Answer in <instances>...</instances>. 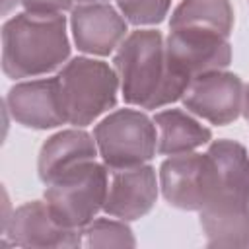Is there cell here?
<instances>
[{
  "label": "cell",
  "mask_w": 249,
  "mask_h": 249,
  "mask_svg": "<svg viewBox=\"0 0 249 249\" xmlns=\"http://www.w3.org/2000/svg\"><path fill=\"white\" fill-rule=\"evenodd\" d=\"M124 103L138 109H161L183 97L189 82L171 72L165 39L158 29L130 31L113 56Z\"/></svg>",
  "instance_id": "6da1fadb"
},
{
  "label": "cell",
  "mask_w": 249,
  "mask_h": 249,
  "mask_svg": "<svg viewBox=\"0 0 249 249\" xmlns=\"http://www.w3.org/2000/svg\"><path fill=\"white\" fill-rule=\"evenodd\" d=\"M220 173L214 200L202 208L208 247H249V154L235 140H214L206 150Z\"/></svg>",
  "instance_id": "7a4b0ae2"
},
{
  "label": "cell",
  "mask_w": 249,
  "mask_h": 249,
  "mask_svg": "<svg viewBox=\"0 0 249 249\" xmlns=\"http://www.w3.org/2000/svg\"><path fill=\"white\" fill-rule=\"evenodd\" d=\"M70 56L62 14L21 12L2 25V70L12 80L39 78L60 70Z\"/></svg>",
  "instance_id": "3957f363"
},
{
  "label": "cell",
  "mask_w": 249,
  "mask_h": 249,
  "mask_svg": "<svg viewBox=\"0 0 249 249\" xmlns=\"http://www.w3.org/2000/svg\"><path fill=\"white\" fill-rule=\"evenodd\" d=\"M66 121L72 126H88L117 105L121 91L115 68L93 56L70 58L56 74Z\"/></svg>",
  "instance_id": "277c9868"
},
{
  "label": "cell",
  "mask_w": 249,
  "mask_h": 249,
  "mask_svg": "<svg viewBox=\"0 0 249 249\" xmlns=\"http://www.w3.org/2000/svg\"><path fill=\"white\" fill-rule=\"evenodd\" d=\"M107 189V165L103 161L91 160L49 181L43 200L58 224L82 230L103 210Z\"/></svg>",
  "instance_id": "5b68a950"
},
{
  "label": "cell",
  "mask_w": 249,
  "mask_h": 249,
  "mask_svg": "<svg viewBox=\"0 0 249 249\" xmlns=\"http://www.w3.org/2000/svg\"><path fill=\"white\" fill-rule=\"evenodd\" d=\"M93 138L101 161L109 171L148 163L158 152V128L140 109H117L103 117Z\"/></svg>",
  "instance_id": "8992f818"
},
{
  "label": "cell",
  "mask_w": 249,
  "mask_h": 249,
  "mask_svg": "<svg viewBox=\"0 0 249 249\" xmlns=\"http://www.w3.org/2000/svg\"><path fill=\"white\" fill-rule=\"evenodd\" d=\"M160 191L163 198L181 210L200 212L206 208L220 185V173L214 158L204 152H187L169 156L160 165Z\"/></svg>",
  "instance_id": "52a82bcc"
},
{
  "label": "cell",
  "mask_w": 249,
  "mask_h": 249,
  "mask_svg": "<svg viewBox=\"0 0 249 249\" xmlns=\"http://www.w3.org/2000/svg\"><path fill=\"white\" fill-rule=\"evenodd\" d=\"M165 58L171 72L191 84L200 74L230 66V37L204 29H169L165 37Z\"/></svg>",
  "instance_id": "ba28073f"
},
{
  "label": "cell",
  "mask_w": 249,
  "mask_h": 249,
  "mask_svg": "<svg viewBox=\"0 0 249 249\" xmlns=\"http://www.w3.org/2000/svg\"><path fill=\"white\" fill-rule=\"evenodd\" d=\"M243 82L237 74L214 70L191 80L181 101L195 117L210 124L226 126L241 115Z\"/></svg>",
  "instance_id": "9c48e42d"
},
{
  "label": "cell",
  "mask_w": 249,
  "mask_h": 249,
  "mask_svg": "<svg viewBox=\"0 0 249 249\" xmlns=\"http://www.w3.org/2000/svg\"><path fill=\"white\" fill-rule=\"evenodd\" d=\"M2 231L14 247L74 249L84 245L82 230L58 224L45 200H31L18 206L2 224Z\"/></svg>",
  "instance_id": "30bf717a"
},
{
  "label": "cell",
  "mask_w": 249,
  "mask_h": 249,
  "mask_svg": "<svg viewBox=\"0 0 249 249\" xmlns=\"http://www.w3.org/2000/svg\"><path fill=\"white\" fill-rule=\"evenodd\" d=\"M70 31L80 53L107 56L128 35V21L109 2H89L72 8Z\"/></svg>",
  "instance_id": "8fae6325"
},
{
  "label": "cell",
  "mask_w": 249,
  "mask_h": 249,
  "mask_svg": "<svg viewBox=\"0 0 249 249\" xmlns=\"http://www.w3.org/2000/svg\"><path fill=\"white\" fill-rule=\"evenodd\" d=\"M4 105L12 119L27 128L47 130L68 123L56 76L18 82L10 88Z\"/></svg>",
  "instance_id": "7c38bea8"
},
{
  "label": "cell",
  "mask_w": 249,
  "mask_h": 249,
  "mask_svg": "<svg viewBox=\"0 0 249 249\" xmlns=\"http://www.w3.org/2000/svg\"><path fill=\"white\" fill-rule=\"evenodd\" d=\"M158 193L160 179L152 165L144 163L126 169H113L109 171V189L103 212L124 222L138 220L154 208Z\"/></svg>",
  "instance_id": "4fadbf2b"
},
{
  "label": "cell",
  "mask_w": 249,
  "mask_h": 249,
  "mask_svg": "<svg viewBox=\"0 0 249 249\" xmlns=\"http://www.w3.org/2000/svg\"><path fill=\"white\" fill-rule=\"evenodd\" d=\"M99 156L97 144L93 134L80 126H72L66 130H58L56 134L49 136L37 158V173L39 179L47 185L60 173L84 163L91 161Z\"/></svg>",
  "instance_id": "5bb4252c"
},
{
  "label": "cell",
  "mask_w": 249,
  "mask_h": 249,
  "mask_svg": "<svg viewBox=\"0 0 249 249\" xmlns=\"http://www.w3.org/2000/svg\"><path fill=\"white\" fill-rule=\"evenodd\" d=\"M152 119L158 128V154L161 156L195 152L212 140V130L189 111L163 109Z\"/></svg>",
  "instance_id": "9a60e30c"
},
{
  "label": "cell",
  "mask_w": 249,
  "mask_h": 249,
  "mask_svg": "<svg viewBox=\"0 0 249 249\" xmlns=\"http://www.w3.org/2000/svg\"><path fill=\"white\" fill-rule=\"evenodd\" d=\"M169 29H204L230 37L233 8L230 0H181L171 14Z\"/></svg>",
  "instance_id": "2e32d148"
},
{
  "label": "cell",
  "mask_w": 249,
  "mask_h": 249,
  "mask_svg": "<svg viewBox=\"0 0 249 249\" xmlns=\"http://www.w3.org/2000/svg\"><path fill=\"white\" fill-rule=\"evenodd\" d=\"M84 247H134L136 239L124 220L119 218H93L82 228Z\"/></svg>",
  "instance_id": "e0dca14e"
},
{
  "label": "cell",
  "mask_w": 249,
  "mask_h": 249,
  "mask_svg": "<svg viewBox=\"0 0 249 249\" xmlns=\"http://www.w3.org/2000/svg\"><path fill=\"white\" fill-rule=\"evenodd\" d=\"M171 0H117L119 12L136 27L158 25L165 19Z\"/></svg>",
  "instance_id": "ac0fdd59"
},
{
  "label": "cell",
  "mask_w": 249,
  "mask_h": 249,
  "mask_svg": "<svg viewBox=\"0 0 249 249\" xmlns=\"http://www.w3.org/2000/svg\"><path fill=\"white\" fill-rule=\"evenodd\" d=\"M25 12L35 14H64L72 10V0H19Z\"/></svg>",
  "instance_id": "d6986e66"
},
{
  "label": "cell",
  "mask_w": 249,
  "mask_h": 249,
  "mask_svg": "<svg viewBox=\"0 0 249 249\" xmlns=\"http://www.w3.org/2000/svg\"><path fill=\"white\" fill-rule=\"evenodd\" d=\"M241 115L249 123V84L243 88V103H241Z\"/></svg>",
  "instance_id": "ffe728a7"
},
{
  "label": "cell",
  "mask_w": 249,
  "mask_h": 249,
  "mask_svg": "<svg viewBox=\"0 0 249 249\" xmlns=\"http://www.w3.org/2000/svg\"><path fill=\"white\" fill-rule=\"evenodd\" d=\"M18 4H19V0H2V14L8 16Z\"/></svg>",
  "instance_id": "44dd1931"
},
{
  "label": "cell",
  "mask_w": 249,
  "mask_h": 249,
  "mask_svg": "<svg viewBox=\"0 0 249 249\" xmlns=\"http://www.w3.org/2000/svg\"><path fill=\"white\" fill-rule=\"evenodd\" d=\"M89 2H107V0H78V4H89Z\"/></svg>",
  "instance_id": "7402d4cb"
}]
</instances>
